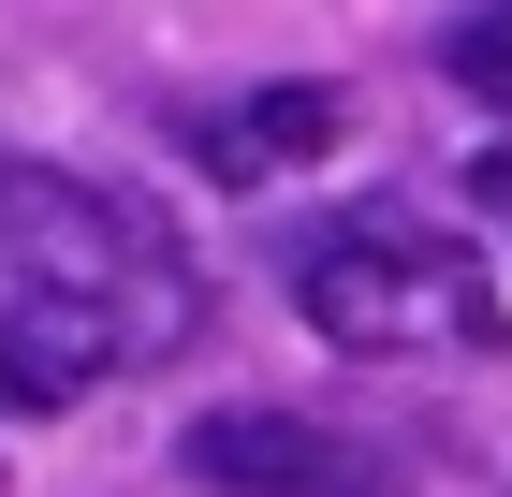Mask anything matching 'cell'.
Instances as JSON below:
<instances>
[{
    "instance_id": "2",
    "label": "cell",
    "mask_w": 512,
    "mask_h": 497,
    "mask_svg": "<svg viewBox=\"0 0 512 497\" xmlns=\"http://www.w3.org/2000/svg\"><path fill=\"white\" fill-rule=\"evenodd\" d=\"M293 307H308L337 351H469V337H498L483 249L395 220V205H352V220L293 234Z\"/></svg>"
},
{
    "instance_id": "3",
    "label": "cell",
    "mask_w": 512,
    "mask_h": 497,
    "mask_svg": "<svg viewBox=\"0 0 512 497\" xmlns=\"http://www.w3.org/2000/svg\"><path fill=\"white\" fill-rule=\"evenodd\" d=\"M176 468L205 497H395V468L322 410H205L176 439Z\"/></svg>"
},
{
    "instance_id": "1",
    "label": "cell",
    "mask_w": 512,
    "mask_h": 497,
    "mask_svg": "<svg viewBox=\"0 0 512 497\" xmlns=\"http://www.w3.org/2000/svg\"><path fill=\"white\" fill-rule=\"evenodd\" d=\"M103 293L132 307V351H176L191 337V249L147 220L132 191L103 176H59V161H15L0 147V293Z\"/></svg>"
},
{
    "instance_id": "5",
    "label": "cell",
    "mask_w": 512,
    "mask_h": 497,
    "mask_svg": "<svg viewBox=\"0 0 512 497\" xmlns=\"http://www.w3.org/2000/svg\"><path fill=\"white\" fill-rule=\"evenodd\" d=\"M337 132H352V103L293 74V88H235V103H205V117H191V161H205V176H235V191H264V176H308Z\"/></svg>"
},
{
    "instance_id": "4",
    "label": "cell",
    "mask_w": 512,
    "mask_h": 497,
    "mask_svg": "<svg viewBox=\"0 0 512 497\" xmlns=\"http://www.w3.org/2000/svg\"><path fill=\"white\" fill-rule=\"evenodd\" d=\"M132 351V307H103V293H0V395L15 410H74L103 366Z\"/></svg>"
},
{
    "instance_id": "6",
    "label": "cell",
    "mask_w": 512,
    "mask_h": 497,
    "mask_svg": "<svg viewBox=\"0 0 512 497\" xmlns=\"http://www.w3.org/2000/svg\"><path fill=\"white\" fill-rule=\"evenodd\" d=\"M439 74L469 88V103H512V15H469V30H439Z\"/></svg>"
}]
</instances>
